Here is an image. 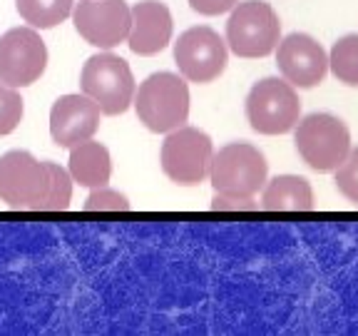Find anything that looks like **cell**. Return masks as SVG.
<instances>
[{
    "instance_id": "8992f818",
    "label": "cell",
    "mask_w": 358,
    "mask_h": 336,
    "mask_svg": "<svg viewBox=\"0 0 358 336\" xmlns=\"http://www.w3.org/2000/svg\"><path fill=\"white\" fill-rule=\"evenodd\" d=\"M246 120L262 134H286L296 127L301 115V100L296 88L281 78L259 80L244 102Z\"/></svg>"
},
{
    "instance_id": "ba28073f",
    "label": "cell",
    "mask_w": 358,
    "mask_h": 336,
    "mask_svg": "<svg viewBox=\"0 0 358 336\" xmlns=\"http://www.w3.org/2000/svg\"><path fill=\"white\" fill-rule=\"evenodd\" d=\"M48 185V162H38L30 152L10 150L0 157V202L10 209L43 212Z\"/></svg>"
},
{
    "instance_id": "603a6c76",
    "label": "cell",
    "mask_w": 358,
    "mask_h": 336,
    "mask_svg": "<svg viewBox=\"0 0 358 336\" xmlns=\"http://www.w3.org/2000/svg\"><path fill=\"white\" fill-rule=\"evenodd\" d=\"M214 212H254L259 209V202H254V197H239V195H222L217 192L212 200Z\"/></svg>"
},
{
    "instance_id": "52a82bcc",
    "label": "cell",
    "mask_w": 358,
    "mask_h": 336,
    "mask_svg": "<svg viewBox=\"0 0 358 336\" xmlns=\"http://www.w3.org/2000/svg\"><path fill=\"white\" fill-rule=\"evenodd\" d=\"M212 137L199 127H177L162 142L159 162L162 172L179 187H196L209 177L212 167Z\"/></svg>"
},
{
    "instance_id": "2e32d148",
    "label": "cell",
    "mask_w": 358,
    "mask_h": 336,
    "mask_svg": "<svg viewBox=\"0 0 358 336\" xmlns=\"http://www.w3.org/2000/svg\"><path fill=\"white\" fill-rule=\"evenodd\" d=\"M70 177L80 187H105L112 174V160L110 150L100 142L85 140L70 150Z\"/></svg>"
},
{
    "instance_id": "7402d4cb",
    "label": "cell",
    "mask_w": 358,
    "mask_h": 336,
    "mask_svg": "<svg viewBox=\"0 0 358 336\" xmlns=\"http://www.w3.org/2000/svg\"><path fill=\"white\" fill-rule=\"evenodd\" d=\"M336 172V187L346 200L358 202V147L356 150H348L346 160H343Z\"/></svg>"
},
{
    "instance_id": "4fadbf2b",
    "label": "cell",
    "mask_w": 358,
    "mask_h": 336,
    "mask_svg": "<svg viewBox=\"0 0 358 336\" xmlns=\"http://www.w3.org/2000/svg\"><path fill=\"white\" fill-rule=\"evenodd\" d=\"M100 127V107L92 97L62 95L55 100L50 110V134L57 147L73 150L85 140H92V134Z\"/></svg>"
},
{
    "instance_id": "e0dca14e",
    "label": "cell",
    "mask_w": 358,
    "mask_h": 336,
    "mask_svg": "<svg viewBox=\"0 0 358 336\" xmlns=\"http://www.w3.org/2000/svg\"><path fill=\"white\" fill-rule=\"evenodd\" d=\"M15 8L35 30H50L73 15V0H15Z\"/></svg>"
},
{
    "instance_id": "9a60e30c",
    "label": "cell",
    "mask_w": 358,
    "mask_h": 336,
    "mask_svg": "<svg viewBox=\"0 0 358 336\" xmlns=\"http://www.w3.org/2000/svg\"><path fill=\"white\" fill-rule=\"evenodd\" d=\"M262 209L266 212H311L313 190L306 177L279 174L262 192Z\"/></svg>"
},
{
    "instance_id": "5b68a950",
    "label": "cell",
    "mask_w": 358,
    "mask_h": 336,
    "mask_svg": "<svg viewBox=\"0 0 358 336\" xmlns=\"http://www.w3.org/2000/svg\"><path fill=\"white\" fill-rule=\"evenodd\" d=\"M266 157L249 142H229L214 152L209 179L214 192L239 197H257L266 185Z\"/></svg>"
},
{
    "instance_id": "7a4b0ae2",
    "label": "cell",
    "mask_w": 358,
    "mask_h": 336,
    "mask_svg": "<svg viewBox=\"0 0 358 336\" xmlns=\"http://www.w3.org/2000/svg\"><path fill=\"white\" fill-rule=\"evenodd\" d=\"M281 40L276 10L264 0H246L231 8L227 20V45L239 57H266Z\"/></svg>"
},
{
    "instance_id": "3957f363",
    "label": "cell",
    "mask_w": 358,
    "mask_h": 336,
    "mask_svg": "<svg viewBox=\"0 0 358 336\" xmlns=\"http://www.w3.org/2000/svg\"><path fill=\"white\" fill-rule=\"evenodd\" d=\"M80 88L97 102L102 115H122L132 105L137 85L127 60L112 52H97L83 65Z\"/></svg>"
},
{
    "instance_id": "ffe728a7",
    "label": "cell",
    "mask_w": 358,
    "mask_h": 336,
    "mask_svg": "<svg viewBox=\"0 0 358 336\" xmlns=\"http://www.w3.org/2000/svg\"><path fill=\"white\" fill-rule=\"evenodd\" d=\"M22 112H25V107H22L20 92L0 83V137L15 132L22 120Z\"/></svg>"
},
{
    "instance_id": "cb8c5ba5",
    "label": "cell",
    "mask_w": 358,
    "mask_h": 336,
    "mask_svg": "<svg viewBox=\"0 0 358 336\" xmlns=\"http://www.w3.org/2000/svg\"><path fill=\"white\" fill-rule=\"evenodd\" d=\"M189 6L201 15H222L236 6V0H189Z\"/></svg>"
},
{
    "instance_id": "9c48e42d",
    "label": "cell",
    "mask_w": 358,
    "mask_h": 336,
    "mask_svg": "<svg viewBox=\"0 0 358 336\" xmlns=\"http://www.w3.org/2000/svg\"><path fill=\"white\" fill-rule=\"evenodd\" d=\"M48 67V48L35 28H10L0 35V83L28 88Z\"/></svg>"
},
{
    "instance_id": "7c38bea8",
    "label": "cell",
    "mask_w": 358,
    "mask_h": 336,
    "mask_svg": "<svg viewBox=\"0 0 358 336\" xmlns=\"http://www.w3.org/2000/svg\"><path fill=\"white\" fill-rule=\"evenodd\" d=\"M276 65L286 83L308 90L324 83L326 70H329V55L311 35L291 33L276 45Z\"/></svg>"
},
{
    "instance_id": "6da1fadb",
    "label": "cell",
    "mask_w": 358,
    "mask_h": 336,
    "mask_svg": "<svg viewBox=\"0 0 358 336\" xmlns=\"http://www.w3.org/2000/svg\"><path fill=\"white\" fill-rule=\"evenodd\" d=\"M134 110L150 132L167 134L189 118V88L174 73H155L134 90Z\"/></svg>"
},
{
    "instance_id": "30bf717a",
    "label": "cell",
    "mask_w": 358,
    "mask_h": 336,
    "mask_svg": "<svg viewBox=\"0 0 358 336\" xmlns=\"http://www.w3.org/2000/svg\"><path fill=\"white\" fill-rule=\"evenodd\" d=\"M174 62L189 83H214L227 70V45L207 25L189 28L174 43Z\"/></svg>"
},
{
    "instance_id": "5bb4252c",
    "label": "cell",
    "mask_w": 358,
    "mask_h": 336,
    "mask_svg": "<svg viewBox=\"0 0 358 336\" xmlns=\"http://www.w3.org/2000/svg\"><path fill=\"white\" fill-rule=\"evenodd\" d=\"M132 28L127 35L129 50L137 55H157L172 40V13L159 0H142L132 8Z\"/></svg>"
},
{
    "instance_id": "d6986e66",
    "label": "cell",
    "mask_w": 358,
    "mask_h": 336,
    "mask_svg": "<svg viewBox=\"0 0 358 336\" xmlns=\"http://www.w3.org/2000/svg\"><path fill=\"white\" fill-rule=\"evenodd\" d=\"M48 172H50V185H48L43 212H65L73 200V177L55 162H48Z\"/></svg>"
},
{
    "instance_id": "8fae6325",
    "label": "cell",
    "mask_w": 358,
    "mask_h": 336,
    "mask_svg": "<svg viewBox=\"0 0 358 336\" xmlns=\"http://www.w3.org/2000/svg\"><path fill=\"white\" fill-rule=\"evenodd\" d=\"M73 22L85 43L112 50L132 28V10L124 0H83L73 8Z\"/></svg>"
},
{
    "instance_id": "277c9868",
    "label": "cell",
    "mask_w": 358,
    "mask_h": 336,
    "mask_svg": "<svg viewBox=\"0 0 358 336\" xmlns=\"http://www.w3.org/2000/svg\"><path fill=\"white\" fill-rule=\"evenodd\" d=\"M294 142L308 167L316 172H334L351 150V132L343 120L329 112H313L296 122Z\"/></svg>"
},
{
    "instance_id": "44dd1931",
    "label": "cell",
    "mask_w": 358,
    "mask_h": 336,
    "mask_svg": "<svg viewBox=\"0 0 358 336\" xmlns=\"http://www.w3.org/2000/svg\"><path fill=\"white\" fill-rule=\"evenodd\" d=\"M85 212H127L129 209V200L124 195L115 190H107L105 187H95L90 192V197L83 204Z\"/></svg>"
},
{
    "instance_id": "ac0fdd59",
    "label": "cell",
    "mask_w": 358,
    "mask_h": 336,
    "mask_svg": "<svg viewBox=\"0 0 358 336\" xmlns=\"http://www.w3.org/2000/svg\"><path fill=\"white\" fill-rule=\"evenodd\" d=\"M329 67L338 83L358 88V33L336 40L329 52Z\"/></svg>"
}]
</instances>
